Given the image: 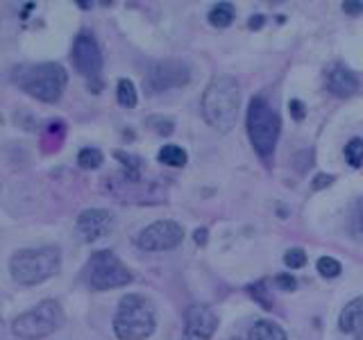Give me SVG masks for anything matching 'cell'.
I'll use <instances>...</instances> for the list:
<instances>
[{"mask_svg":"<svg viewBox=\"0 0 363 340\" xmlns=\"http://www.w3.org/2000/svg\"><path fill=\"white\" fill-rule=\"evenodd\" d=\"M261 26H264V16H252V18H250V28H252V30H257Z\"/></svg>","mask_w":363,"mask_h":340,"instance_id":"obj_31","label":"cell"},{"mask_svg":"<svg viewBox=\"0 0 363 340\" xmlns=\"http://www.w3.org/2000/svg\"><path fill=\"white\" fill-rule=\"evenodd\" d=\"M62 266L60 249L52 245L34 247V249H18L9 261L11 279L23 283V286H37L45 279L55 277Z\"/></svg>","mask_w":363,"mask_h":340,"instance_id":"obj_2","label":"cell"},{"mask_svg":"<svg viewBox=\"0 0 363 340\" xmlns=\"http://www.w3.org/2000/svg\"><path fill=\"white\" fill-rule=\"evenodd\" d=\"M77 7H82V9H91L94 5H91V3H77Z\"/></svg>","mask_w":363,"mask_h":340,"instance_id":"obj_32","label":"cell"},{"mask_svg":"<svg viewBox=\"0 0 363 340\" xmlns=\"http://www.w3.org/2000/svg\"><path fill=\"white\" fill-rule=\"evenodd\" d=\"M343 9H345V14H352V16H357L363 11V3H357V0H347V3H343Z\"/></svg>","mask_w":363,"mask_h":340,"instance_id":"obj_28","label":"cell"},{"mask_svg":"<svg viewBox=\"0 0 363 340\" xmlns=\"http://www.w3.org/2000/svg\"><path fill=\"white\" fill-rule=\"evenodd\" d=\"M241 109V89L232 75H216L202 96V113L213 130L230 132Z\"/></svg>","mask_w":363,"mask_h":340,"instance_id":"obj_1","label":"cell"},{"mask_svg":"<svg viewBox=\"0 0 363 340\" xmlns=\"http://www.w3.org/2000/svg\"><path fill=\"white\" fill-rule=\"evenodd\" d=\"M318 272L325 277V279H334V277H338L340 275V264L336 259H332V256H320L318 259Z\"/></svg>","mask_w":363,"mask_h":340,"instance_id":"obj_21","label":"cell"},{"mask_svg":"<svg viewBox=\"0 0 363 340\" xmlns=\"http://www.w3.org/2000/svg\"><path fill=\"white\" fill-rule=\"evenodd\" d=\"M86 281L94 290H111L130 283L132 272L111 249H100L89 259Z\"/></svg>","mask_w":363,"mask_h":340,"instance_id":"obj_7","label":"cell"},{"mask_svg":"<svg viewBox=\"0 0 363 340\" xmlns=\"http://www.w3.org/2000/svg\"><path fill=\"white\" fill-rule=\"evenodd\" d=\"M289 111H291V116L295 120H304V116H306V109H304V102L302 100H291Z\"/></svg>","mask_w":363,"mask_h":340,"instance_id":"obj_27","label":"cell"},{"mask_svg":"<svg viewBox=\"0 0 363 340\" xmlns=\"http://www.w3.org/2000/svg\"><path fill=\"white\" fill-rule=\"evenodd\" d=\"M77 164L84 170H96L102 166V152L96 150V147H82L77 154Z\"/></svg>","mask_w":363,"mask_h":340,"instance_id":"obj_19","label":"cell"},{"mask_svg":"<svg viewBox=\"0 0 363 340\" xmlns=\"http://www.w3.org/2000/svg\"><path fill=\"white\" fill-rule=\"evenodd\" d=\"M247 293L252 295L257 302H261L264 309H270V298H268V290H266V283L264 281H257V283H250Z\"/></svg>","mask_w":363,"mask_h":340,"instance_id":"obj_23","label":"cell"},{"mask_svg":"<svg viewBox=\"0 0 363 340\" xmlns=\"http://www.w3.org/2000/svg\"><path fill=\"white\" fill-rule=\"evenodd\" d=\"M116 98L123 107H128V109H134L136 107V89L134 84L130 82V79H118V86H116Z\"/></svg>","mask_w":363,"mask_h":340,"instance_id":"obj_18","label":"cell"},{"mask_svg":"<svg viewBox=\"0 0 363 340\" xmlns=\"http://www.w3.org/2000/svg\"><path fill=\"white\" fill-rule=\"evenodd\" d=\"M147 125L150 128H155L162 136H168L170 132H173V123H170L168 118H162V116H152V118H147Z\"/></svg>","mask_w":363,"mask_h":340,"instance_id":"obj_24","label":"cell"},{"mask_svg":"<svg viewBox=\"0 0 363 340\" xmlns=\"http://www.w3.org/2000/svg\"><path fill=\"white\" fill-rule=\"evenodd\" d=\"M193 241H196L198 245H204V243L209 241V232L204 230V227H198V230L193 232Z\"/></svg>","mask_w":363,"mask_h":340,"instance_id":"obj_29","label":"cell"},{"mask_svg":"<svg viewBox=\"0 0 363 340\" xmlns=\"http://www.w3.org/2000/svg\"><path fill=\"white\" fill-rule=\"evenodd\" d=\"M327 89L332 91L336 98H350L359 91V79L354 73H350L345 66H336L327 77Z\"/></svg>","mask_w":363,"mask_h":340,"instance_id":"obj_13","label":"cell"},{"mask_svg":"<svg viewBox=\"0 0 363 340\" xmlns=\"http://www.w3.org/2000/svg\"><path fill=\"white\" fill-rule=\"evenodd\" d=\"M234 21V7L230 3H218L209 11V23L213 28H227Z\"/></svg>","mask_w":363,"mask_h":340,"instance_id":"obj_16","label":"cell"},{"mask_svg":"<svg viewBox=\"0 0 363 340\" xmlns=\"http://www.w3.org/2000/svg\"><path fill=\"white\" fill-rule=\"evenodd\" d=\"M191 79V71L186 64L175 62V60H168V62H159L150 68L147 73V91H166V89H177V86H184L189 84Z\"/></svg>","mask_w":363,"mask_h":340,"instance_id":"obj_10","label":"cell"},{"mask_svg":"<svg viewBox=\"0 0 363 340\" xmlns=\"http://www.w3.org/2000/svg\"><path fill=\"white\" fill-rule=\"evenodd\" d=\"M62 324H64V309L60 306V302L43 300L37 306H32L30 311L16 317L14 324H11V332L23 340H41L55 334Z\"/></svg>","mask_w":363,"mask_h":340,"instance_id":"obj_6","label":"cell"},{"mask_svg":"<svg viewBox=\"0 0 363 340\" xmlns=\"http://www.w3.org/2000/svg\"><path fill=\"white\" fill-rule=\"evenodd\" d=\"M218 327V315L207 304L189 306L184 317V340H209Z\"/></svg>","mask_w":363,"mask_h":340,"instance_id":"obj_11","label":"cell"},{"mask_svg":"<svg viewBox=\"0 0 363 340\" xmlns=\"http://www.w3.org/2000/svg\"><path fill=\"white\" fill-rule=\"evenodd\" d=\"M338 327H340V332H345V334H354V336L363 334V298L352 300L345 309L340 311Z\"/></svg>","mask_w":363,"mask_h":340,"instance_id":"obj_14","label":"cell"},{"mask_svg":"<svg viewBox=\"0 0 363 340\" xmlns=\"http://www.w3.org/2000/svg\"><path fill=\"white\" fill-rule=\"evenodd\" d=\"M284 264H286L289 268H293V270L304 268L306 266V252L302 247H293V249H289L286 254H284Z\"/></svg>","mask_w":363,"mask_h":340,"instance_id":"obj_22","label":"cell"},{"mask_svg":"<svg viewBox=\"0 0 363 340\" xmlns=\"http://www.w3.org/2000/svg\"><path fill=\"white\" fill-rule=\"evenodd\" d=\"M281 120L264 98H252L247 107V134L259 157H270L279 139Z\"/></svg>","mask_w":363,"mask_h":340,"instance_id":"obj_5","label":"cell"},{"mask_svg":"<svg viewBox=\"0 0 363 340\" xmlns=\"http://www.w3.org/2000/svg\"><path fill=\"white\" fill-rule=\"evenodd\" d=\"M73 62L75 68L82 73L91 84H94L96 91H100V71H102V55L96 39L91 34L82 32L77 34V39L73 43Z\"/></svg>","mask_w":363,"mask_h":340,"instance_id":"obj_9","label":"cell"},{"mask_svg":"<svg viewBox=\"0 0 363 340\" xmlns=\"http://www.w3.org/2000/svg\"><path fill=\"white\" fill-rule=\"evenodd\" d=\"M184 241V230L175 220H157L139 234L136 243L145 252H166Z\"/></svg>","mask_w":363,"mask_h":340,"instance_id":"obj_8","label":"cell"},{"mask_svg":"<svg viewBox=\"0 0 363 340\" xmlns=\"http://www.w3.org/2000/svg\"><path fill=\"white\" fill-rule=\"evenodd\" d=\"M332 184H334V175L320 173V175H315V177H313L311 188H313V191H323L325 186H332Z\"/></svg>","mask_w":363,"mask_h":340,"instance_id":"obj_26","label":"cell"},{"mask_svg":"<svg viewBox=\"0 0 363 340\" xmlns=\"http://www.w3.org/2000/svg\"><path fill=\"white\" fill-rule=\"evenodd\" d=\"M159 162L164 166H173V168H182L186 164V152L182 150L179 145H164L159 150Z\"/></svg>","mask_w":363,"mask_h":340,"instance_id":"obj_17","label":"cell"},{"mask_svg":"<svg viewBox=\"0 0 363 340\" xmlns=\"http://www.w3.org/2000/svg\"><path fill=\"white\" fill-rule=\"evenodd\" d=\"M247 340H286V334L281 332V327L268 320H259L250 329Z\"/></svg>","mask_w":363,"mask_h":340,"instance_id":"obj_15","label":"cell"},{"mask_svg":"<svg viewBox=\"0 0 363 340\" xmlns=\"http://www.w3.org/2000/svg\"><path fill=\"white\" fill-rule=\"evenodd\" d=\"M113 227V213L107 209H86L77 215L75 230L84 243H96L102 236H107Z\"/></svg>","mask_w":363,"mask_h":340,"instance_id":"obj_12","label":"cell"},{"mask_svg":"<svg viewBox=\"0 0 363 340\" xmlns=\"http://www.w3.org/2000/svg\"><path fill=\"white\" fill-rule=\"evenodd\" d=\"M357 340H363V334H361V336H357Z\"/></svg>","mask_w":363,"mask_h":340,"instance_id":"obj_33","label":"cell"},{"mask_svg":"<svg viewBox=\"0 0 363 340\" xmlns=\"http://www.w3.org/2000/svg\"><path fill=\"white\" fill-rule=\"evenodd\" d=\"M275 283H277V288L284 293H293L295 288H298V281H295V277H291V275H277Z\"/></svg>","mask_w":363,"mask_h":340,"instance_id":"obj_25","label":"cell"},{"mask_svg":"<svg viewBox=\"0 0 363 340\" xmlns=\"http://www.w3.org/2000/svg\"><path fill=\"white\" fill-rule=\"evenodd\" d=\"M357 225H359V230H363V200L359 202V207H357Z\"/></svg>","mask_w":363,"mask_h":340,"instance_id":"obj_30","label":"cell"},{"mask_svg":"<svg viewBox=\"0 0 363 340\" xmlns=\"http://www.w3.org/2000/svg\"><path fill=\"white\" fill-rule=\"evenodd\" d=\"M345 162L352 166V168H361L363 166V139L357 136V139H352L347 145H345Z\"/></svg>","mask_w":363,"mask_h":340,"instance_id":"obj_20","label":"cell"},{"mask_svg":"<svg viewBox=\"0 0 363 340\" xmlns=\"http://www.w3.org/2000/svg\"><path fill=\"white\" fill-rule=\"evenodd\" d=\"M157 315L143 295H125L113 315V334L118 340H145L155 334Z\"/></svg>","mask_w":363,"mask_h":340,"instance_id":"obj_3","label":"cell"},{"mask_svg":"<svg viewBox=\"0 0 363 340\" xmlns=\"http://www.w3.org/2000/svg\"><path fill=\"white\" fill-rule=\"evenodd\" d=\"M14 79L32 98H37L41 102H57L66 89L68 75L64 71V66L55 62H45L34 66H18L14 71Z\"/></svg>","mask_w":363,"mask_h":340,"instance_id":"obj_4","label":"cell"}]
</instances>
